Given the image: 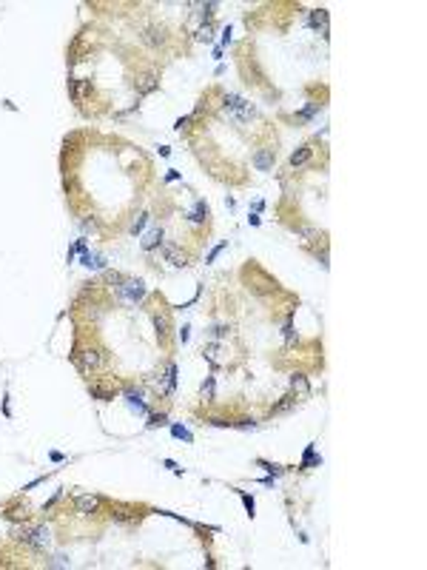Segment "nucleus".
Segmentation results:
<instances>
[{
	"instance_id": "nucleus-36",
	"label": "nucleus",
	"mask_w": 427,
	"mask_h": 570,
	"mask_svg": "<svg viewBox=\"0 0 427 570\" xmlns=\"http://www.w3.org/2000/svg\"><path fill=\"white\" fill-rule=\"evenodd\" d=\"M211 425H217V428H228V425H231V422H228V419H222V416H211Z\"/></svg>"
},
{
	"instance_id": "nucleus-39",
	"label": "nucleus",
	"mask_w": 427,
	"mask_h": 570,
	"mask_svg": "<svg viewBox=\"0 0 427 570\" xmlns=\"http://www.w3.org/2000/svg\"><path fill=\"white\" fill-rule=\"evenodd\" d=\"M163 465H166V468H171V471H177V474H180V468H177V462H174V459H166Z\"/></svg>"
},
{
	"instance_id": "nucleus-34",
	"label": "nucleus",
	"mask_w": 427,
	"mask_h": 570,
	"mask_svg": "<svg viewBox=\"0 0 427 570\" xmlns=\"http://www.w3.org/2000/svg\"><path fill=\"white\" fill-rule=\"evenodd\" d=\"M239 496H242V505H245V510H248V513H251V516H253V496H248V493H242V491H239Z\"/></svg>"
},
{
	"instance_id": "nucleus-2",
	"label": "nucleus",
	"mask_w": 427,
	"mask_h": 570,
	"mask_svg": "<svg viewBox=\"0 0 427 570\" xmlns=\"http://www.w3.org/2000/svg\"><path fill=\"white\" fill-rule=\"evenodd\" d=\"M71 360L77 362L80 371H94L100 368V365H105L108 362V351H103V348H83V351H74L71 354Z\"/></svg>"
},
{
	"instance_id": "nucleus-25",
	"label": "nucleus",
	"mask_w": 427,
	"mask_h": 570,
	"mask_svg": "<svg viewBox=\"0 0 427 570\" xmlns=\"http://www.w3.org/2000/svg\"><path fill=\"white\" fill-rule=\"evenodd\" d=\"M316 111H319V103H311V105L305 108V111H299V114H297V120H311V117H314Z\"/></svg>"
},
{
	"instance_id": "nucleus-20",
	"label": "nucleus",
	"mask_w": 427,
	"mask_h": 570,
	"mask_svg": "<svg viewBox=\"0 0 427 570\" xmlns=\"http://www.w3.org/2000/svg\"><path fill=\"white\" fill-rule=\"evenodd\" d=\"M91 396L103 399V402H108V399H114V391H108V388H100V385H91Z\"/></svg>"
},
{
	"instance_id": "nucleus-9",
	"label": "nucleus",
	"mask_w": 427,
	"mask_h": 570,
	"mask_svg": "<svg viewBox=\"0 0 427 570\" xmlns=\"http://www.w3.org/2000/svg\"><path fill=\"white\" fill-rule=\"evenodd\" d=\"M163 254H166V260L171 265H180V268H183V265H188V257H185L177 246H163Z\"/></svg>"
},
{
	"instance_id": "nucleus-31",
	"label": "nucleus",
	"mask_w": 427,
	"mask_h": 570,
	"mask_svg": "<svg viewBox=\"0 0 427 570\" xmlns=\"http://www.w3.org/2000/svg\"><path fill=\"white\" fill-rule=\"evenodd\" d=\"M122 274H117V271H105V282H114V285H122Z\"/></svg>"
},
{
	"instance_id": "nucleus-5",
	"label": "nucleus",
	"mask_w": 427,
	"mask_h": 570,
	"mask_svg": "<svg viewBox=\"0 0 427 570\" xmlns=\"http://www.w3.org/2000/svg\"><path fill=\"white\" fill-rule=\"evenodd\" d=\"M151 322H154L157 339H160V342H166V339H168V333H171V322H168V316H166V314H154V316H151Z\"/></svg>"
},
{
	"instance_id": "nucleus-7",
	"label": "nucleus",
	"mask_w": 427,
	"mask_h": 570,
	"mask_svg": "<svg viewBox=\"0 0 427 570\" xmlns=\"http://www.w3.org/2000/svg\"><path fill=\"white\" fill-rule=\"evenodd\" d=\"M297 399L299 396L297 394H288V396H282L273 408H270V416H279V413H288V411H294L297 408Z\"/></svg>"
},
{
	"instance_id": "nucleus-6",
	"label": "nucleus",
	"mask_w": 427,
	"mask_h": 570,
	"mask_svg": "<svg viewBox=\"0 0 427 570\" xmlns=\"http://www.w3.org/2000/svg\"><path fill=\"white\" fill-rule=\"evenodd\" d=\"M185 219H188L191 225H200V222H205V219H208V205H205V200H197L194 211H188V214H185Z\"/></svg>"
},
{
	"instance_id": "nucleus-19",
	"label": "nucleus",
	"mask_w": 427,
	"mask_h": 570,
	"mask_svg": "<svg viewBox=\"0 0 427 570\" xmlns=\"http://www.w3.org/2000/svg\"><path fill=\"white\" fill-rule=\"evenodd\" d=\"M202 354H205V360H208L214 368L219 365V357H217V354H219V345H208V348H202Z\"/></svg>"
},
{
	"instance_id": "nucleus-28",
	"label": "nucleus",
	"mask_w": 427,
	"mask_h": 570,
	"mask_svg": "<svg viewBox=\"0 0 427 570\" xmlns=\"http://www.w3.org/2000/svg\"><path fill=\"white\" fill-rule=\"evenodd\" d=\"M228 331H231V325H214L211 328V336H217V339H222V336H228Z\"/></svg>"
},
{
	"instance_id": "nucleus-14",
	"label": "nucleus",
	"mask_w": 427,
	"mask_h": 570,
	"mask_svg": "<svg viewBox=\"0 0 427 570\" xmlns=\"http://www.w3.org/2000/svg\"><path fill=\"white\" fill-rule=\"evenodd\" d=\"M308 160H311V146H299L294 154H291V168H299V166H305Z\"/></svg>"
},
{
	"instance_id": "nucleus-23",
	"label": "nucleus",
	"mask_w": 427,
	"mask_h": 570,
	"mask_svg": "<svg viewBox=\"0 0 427 570\" xmlns=\"http://www.w3.org/2000/svg\"><path fill=\"white\" fill-rule=\"evenodd\" d=\"M202 396H205V402H214V379H205L202 382Z\"/></svg>"
},
{
	"instance_id": "nucleus-13",
	"label": "nucleus",
	"mask_w": 427,
	"mask_h": 570,
	"mask_svg": "<svg viewBox=\"0 0 427 570\" xmlns=\"http://www.w3.org/2000/svg\"><path fill=\"white\" fill-rule=\"evenodd\" d=\"M143 40H146L149 46H163L166 32H163V29H157V26H151V29H146V32H143Z\"/></svg>"
},
{
	"instance_id": "nucleus-38",
	"label": "nucleus",
	"mask_w": 427,
	"mask_h": 570,
	"mask_svg": "<svg viewBox=\"0 0 427 570\" xmlns=\"http://www.w3.org/2000/svg\"><path fill=\"white\" fill-rule=\"evenodd\" d=\"M188 120H191V117H183V120H177V132H183L185 126H188Z\"/></svg>"
},
{
	"instance_id": "nucleus-1",
	"label": "nucleus",
	"mask_w": 427,
	"mask_h": 570,
	"mask_svg": "<svg viewBox=\"0 0 427 570\" xmlns=\"http://www.w3.org/2000/svg\"><path fill=\"white\" fill-rule=\"evenodd\" d=\"M222 114L234 123H248L251 117H256V108L239 94H225L222 97Z\"/></svg>"
},
{
	"instance_id": "nucleus-16",
	"label": "nucleus",
	"mask_w": 427,
	"mask_h": 570,
	"mask_svg": "<svg viewBox=\"0 0 427 570\" xmlns=\"http://www.w3.org/2000/svg\"><path fill=\"white\" fill-rule=\"evenodd\" d=\"M125 399H128L131 408H137V411L149 413V405L143 402V394H139V391H125Z\"/></svg>"
},
{
	"instance_id": "nucleus-37",
	"label": "nucleus",
	"mask_w": 427,
	"mask_h": 570,
	"mask_svg": "<svg viewBox=\"0 0 427 570\" xmlns=\"http://www.w3.org/2000/svg\"><path fill=\"white\" fill-rule=\"evenodd\" d=\"M228 246V243H222V246H217V248H214V251H211V254H208V263H214V260H217V257H219V251H222V248H225Z\"/></svg>"
},
{
	"instance_id": "nucleus-21",
	"label": "nucleus",
	"mask_w": 427,
	"mask_h": 570,
	"mask_svg": "<svg viewBox=\"0 0 427 570\" xmlns=\"http://www.w3.org/2000/svg\"><path fill=\"white\" fill-rule=\"evenodd\" d=\"M322 459L314 453V445H308V450H305V459H302V468H311V465H319Z\"/></svg>"
},
{
	"instance_id": "nucleus-22",
	"label": "nucleus",
	"mask_w": 427,
	"mask_h": 570,
	"mask_svg": "<svg viewBox=\"0 0 427 570\" xmlns=\"http://www.w3.org/2000/svg\"><path fill=\"white\" fill-rule=\"evenodd\" d=\"M146 222H149V214H139V217L134 219V222H131V234H134V237H137L139 231H143V228H146Z\"/></svg>"
},
{
	"instance_id": "nucleus-8",
	"label": "nucleus",
	"mask_w": 427,
	"mask_h": 570,
	"mask_svg": "<svg viewBox=\"0 0 427 570\" xmlns=\"http://www.w3.org/2000/svg\"><path fill=\"white\" fill-rule=\"evenodd\" d=\"M74 508H77L80 513H94V510L100 508V496H77V499H74Z\"/></svg>"
},
{
	"instance_id": "nucleus-27",
	"label": "nucleus",
	"mask_w": 427,
	"mask_h": 570,
	"mask_svg": "<svg viewBox=\"0 0 427 570\" xmlns=\"http://www.w3.org/2000/svg\"><path fill=\"white\" fill-rule=\"evenodd\" d=\"M214 9H217V3H202V6H200L202 20H211V18H214Z\"/></svg>"
},
{
	"instance_id": "nucleus-30",
	"label": "nucleus",
	"mask_w": 427,
	"mask_h": 570,
	"mask_svg": "<svg viewBox=\"0 0 427 570\" xmlns=\"http://www.w3.org/2000/svg\"><path fill=\"white\" fill-rule=\"evenodd\" d=\"M231 425H234V428H242V430H248V428H256V419H248V416H245V419H236V422H231Z\"/></svg>"
},
{
	"instance_id": "nucleus-11",
	"label": "nucleus",
	"mask_w": 427,
	"mask_h": 570,
	"mask_svg": "<svg viewBox=\"0 0 427 570\" xmlns=\"http://www.w3.org/2000/svg\"><path fill=\"white\" fill-rule=\"evenodd\" d=\"M308 23L314 29H319L322 26V37H328V12L325 9H316V12H311V18H308Z\"/></svg>"
},
{
	"instance_id": "nucleus-15",
	"label": "nucleus",
	"mask_w": 427,
	"mask_h": 570,
	"mask_svg": "<svg viewBox=\"0 0 427 570\" xmlns=\"http://www.w3.org/2000/svg\"><path fill=\"white\" fill-rule=\"evenodd\" d=\"M160 86V80H157V74H146V77H139V86H137V91L139 94H149V91H154V88Z\"/></svg>"
},
{
	"instance_id": "nucleus-29",
	"label": "nucleus",
	"mask_w": 427,
	"mask_h": 570,
	"mask_svg": "<svg viewBox=\"0 0 427 570\" xmlns=\"http://www.w3.org/2000/svg\"><path fill=\"white\" fill-rule=\"evenodd\" d=\"M166 422H168L166 413H151L149 416V428H157V425H166Z\"/></svg>"
},
{
	"instance_id": "nucleus-35",
	"label": "nucleus",
	"mask_w": 427,
	"mask_h": 570,
	"mask_svg": "<svg viewBox=\"0 0 427 570\" xmlns=\"http://www.w3.org/2000/svg\"><path fill=\"white\" fill-rule=\"evenodd\" d=\"M197 40H211V23H205V26L197 32Z\"/></svg>"
},
{
	"instance_id": "nucleus-33",
	"label": "nucleus",
	"mask_w": 427,
	"mask_h": 570,
	"mask_svg": "<svg viewBox=\"0 0 427 570\" xmlns=\"http://www.w3.org/2000/svg\"><path fill=\"white\" fill-rule=\"evenodd\" d=\"M259 465L265 468L268 474H273V476H279V474H282V468H279V465H270V462H265V459H259Z\"/></svg>"
},
{
	"instance_id": "nucleus-4",
	"label": "nucleus",
	"mask_w": 427,
	"mask_h": 570,
	"mask_svg": "<svg viewBox=\"0 0 427 570\" xmlns=\"http://www.w3.org/2000/svg\"><path fill=\"white\" fill-rule=\"evenodd\" d=\"M273 160H276L273 149H259L253 154V166L259 168V171H270V168H273Z\"/></svg>"
},
{
	"instance_id": "nucleus-10",
	"label": "nucleus",
	"mask_w": 427,
	"mask_h": 570,
	"mask_svg": "<svg viewBox=\"0 0 427 570\" xmlns=\"http://www.w3.org/2000/svg\"><path fill=\"white\" fill-rule=\"evenodd\" d=\"M29 544H32V547H46V544H49V530H46L43 525H40V527L32 525V533H29Z\"/></svg>"
},
{
	"instance_id": "nucleus-24",
	"label": "nucleus",
	"mask_w": 427,
	"mask_h": 570,
	"mask_svg": "<svg viewBox=\"0 0 427 570\" xmlns=\"http://www.w3.org/2000/svg\"><path fill=\"white\" fill-rule=\"evenodd\" d=\"M297 234H299V237H305V243H311V240H316V237H319V231H316V228H297Z\"/></svg>"
},
{
	"instance_id": "nucleus-12",
	"label": "nucleus",
	"mask_w": 427,
	"mask_h": 570,
	"mask_svg": "<svg viewBox=\"0 0 427 570\" xmlns=\"http://www.w3.org/2000/svg\"><path fill=\"white\" fill-rule=\"evenodd\" d=\"M143 246V251H154L157 246H163V228H154V231H149V237L139 243Z\"/></svg>"
},
{
	"instance_id": "nucleus-17",
	"label": "nucleus",
	"mask_w": 427,
	"mask_h": 570,
	"mask_svg": "<svg viewBox=\"0 0 427 570\" xmlns=\"http://www.w3.org/2000/svg\"><path fill=\"white\" fill-rule=\"evenodd\" d=\"M291 388H294V391H299L302 396H308V394H311V388H308L305 374H294V377H291Z\"/></svg>"
},
{
	"instance_id": "nucleus-3",
	"label": "nucleus",
	"mask_w": 427,
	"mask_h": 570,
	"mask_svg": "<svg viewBox=\"0 0 427 570\" xmlns=\"http://www.w3.org/2000/svg\"><path fill=\"white\" fill-rule=\"evenodd\" d=\"M117 294H120L122 299H128V302H143L146 299V294H149V288H146V282L143 280H122V285H117Z\"/></svg>"
},
{
	"instance_id": "nucleus-18",
	"label": "nucleus",
	"mask_w": 427,
	"mask_h": 570,
	"mask_svg": "<svg viewBox=\"0 0 427 570\" xmlns=\"http://www.w3.org/2000/svg\"><path fill=\"white\" fill-rule=\"evenodd\" d=\"M80 263L86 265V268H105V260L103 257H97V254H83L80 257Z\"/></svg>"
},
{
	"instance_id": "nucleus-32",
	"label": "nucleus",
	"mask_w": 427,
	"mask_h": 570,
	"mask_svg": "<svg viewBox=\"0 0 427 570\" xmlns=\"http://www.w3.org/2000/svg\"><path fill=\"white\" fill-rule=\"evenodd\" d=\"M282 333H285V342L288 345H294V325H291V319L285 322V328H282Z\"/></svg>"
},
{
	"instance_id": "nucleus-26",
	"label": "nucleus",
	"mask_w": 427,
	"mask_h": 570,
	"mask_svg": "<svg viewBox=\"0 0 427 570\" xmlns=\"http://www.w3.org/2000/svg\"><path fill=\"white\" fill-rule=\"evenodd\" d=\"M171 433H174L177 439H185V442H191V439H194V436H191V430H185L183 425H174V428H171Z\"/></svg>"
}]
</instances>
